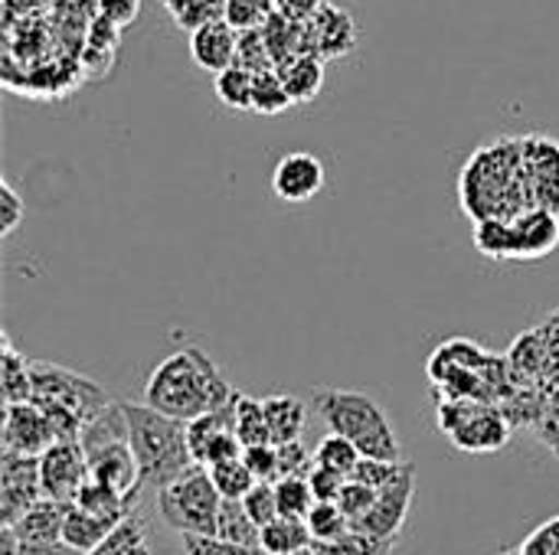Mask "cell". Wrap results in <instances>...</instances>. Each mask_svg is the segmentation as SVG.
<instances>
[{
	"label": "cell",
	"mask_w": 559,
	"mask_h": 555,
	"mask_svg": "<svg viewBox=\"0 0 559 555\" xmlns=\"http://www.w3.org/2000/svg\"><path fill=\"white\" fill-rule=\"evenodd\" d=\"M324 3H328V0H275V10L285 13V16L295 20V23H308V20L318 16V10H321Z\"/></svg>",
	"instance_id": "obj_50"
},
{
	"label": "cell",
	"mask_w": 559,
	"mask_h": 555,
	"mask_svg": "<svg viewBox=\"0 0 559 555\" xmlns=\"http://www.w3.org/2000/svg\"><path fill=\"white\" fill-rule=\"evenodd\" d=\"M242 461L249 464V471L255 474V481H278V448L269 442V445H252L242 451Z\"/></svg>",
	"instance_id": "obj_44"
},
{
	"label": "cell",
	"mask_w": 559,
	"mask_h": 555,
	"mask_svg": "<svg viewBox=\"0 0 559 555\" xmlns=\"http://www.w3.org/2000/svg\"><path fill=\"white\" fill-rule=\"evenodd\" d=\"M236 49H239V29H233L226 20H213L200 29L190 33V56L200 69L206 72H223L236 65Z\"/></svg>",
	"instance_id": "obj_16"
},
{
	"label": "cell",
	"mask_w": 559,
	"mask_h": 555,
	"mask_svg": "<svg viewBox=\"0 0 559 555\" xmlns=\"http://www.w3.org/2000/svg\"><path fill=\"white\" fill-rule=\"evenodd\" d=\"M357 46H360V33L354 16L331 0L318 10L314 20L301 23V52H311L324 62L347 59Z\"/></svg>",
	"instance_id": "obj_9"
},
{
	"label": "cell",
	"mask_w": 559,
	"mask_h": 555,
	"mask_svg": "<svg viewBox=\"0 0 559 555\" xmlns=\"http://www.w3.org/2000/svg\"><path fill=\"white\" fill-rule=\"evenodd\" d=\"M295 101L278 75V69H265V72H255V85H252V111L255 114H282L288 111Z\"/></svg>",
	"instance_id": "obj_31"
},
{
	"label": "cell",
	"mask_w": 559,
	"mask_h": 555,
	"mask_svg": "<svg viewBox=\"0 0 559 555\" xmlns=\"http://www.w3.org/2000/svg\"><path fill=\"white\" fill-rule=\"evenodd\" d=\"M236 65L249 69V72H265V69H275V62H272V52H269V43H265L262 29H246V33H239Z\"/></svg>",
	"instance_id": "obj_40"
},
{
	"label": "cell",
	"mask_w": 559,
	"mask_h": 555,
	"mask_svg": "<svg viewBox=\"0 0 559 555\" xmlns=\"http://www.w3.org/2000/svg\"><path fill=\"white\" fill-rule=\"evenodd\" d=\"M92 555H151L147 543H144V520L128 517Z\"/></svg>",
	"instance_id": "obj_36"
},
{
	"label": "cell",
	"mask_w": 559,
	"mask_h": 555,
	"mask_svg": "<svg viewBox=\"0 0 559 555\" xmlns=\"http://www.w3.org/2000/svg\"><path fill=\"white\" fill-rule=\"evenodd\" d=\"M262 406H265L272 445H285V442H295V438L305 435V429H308V406L298 396L275 393V396H265Z\"/></svg>",
	"instance_id": "obj_20"
},
{
	"label": "cell",
	"mask_w": 559,
	"mask_h": 555,
	"mask_svg": "<svg viewBox=\"0 0 559 555\" xmlns=\"http://www.w3.org/2000/svg\"><path fill=\"white\" fill-rule=\"evenodd\" d=\"M305 523H308L314 543H334V540H341L344 533L354 530L350 517L341 510L337 500H318V504L311 507V514H308Z\"/></svg>",
	"instance_id": "obj_30"
},
{
	"label": "cell",
	"mask_w": 559,
	"mask_h": 555,
	"mask_svg": "<svg viewBox=\"0 0 559 555\" xmlns=\"http://www.w3.org/2000/svg\"><path fill=\"white\" fill-rule=\"evenodd\" d=\"M314 540H311V530L305 520H295V517H275L272 523L262 527V553L269 555H292L308 550Z\"/></svg>",
	"instance_id": "obj_23"
},
{
	"label": "cell",
	"mask_w": 559,
	"mask_h": 555,
	"mask_svg": "<svg viewBox=\"0 0 559 555\" xmlns=\"http://www.w3.org/2000/svg\"><path fill=\"white\" fill-rule=\"evenodd\" d=\"M69 507H72V504L52 500V497H39V500L13 523V533L20 536V543L62 540V527H66Z\"/></svg>",
	"instance_id": "obj_18"
},
{
	"label": "cell",
	"mask_w": 559,
	"mask_h": 555,
	"mask_svg": "<svg viewBox=\"0 0 559 555\" xmlns=\"http://www.w3.org/2000/svg\"><path fill=\"white\" fill-rule=\"evenodd\" d=\"M475 249L495 262H514V236H511V219H478L475 229Z\"/></svg>",
	"instance_id": "obj_29"
},
{
	"label": "cell",
	"mask_w": 559,
	"mask_h": 555,
	"mask_svg": "<svg viewBox=\"0 0 559 555\" xmlns=\"http://www.w3.org/2000/svg\"><path fill=\"white\" fill-rule=\"evenodd\" d=\"M183 550H187V555H269L262 550L229 543L223 536H183Z\"/></svg>",
	"instance_id": "obj_45"
},
{
	"label": "cell",
	"mask_w": 559,
	"mask_h": 555,
	"mask_svg": "<svg viewBox=\"0 0 559 555\" xmlns=\"http://www.w3.org/2000/svg\"><path fill=\"white\" fill-rule=\"evenodd\" d=\"M275 497H278V517H295V520H308L311 507L318 504L308 478H278Z\"/></svg>",
	"instance_id": "obj_34"
},
{
	"label": "cell",
	"mask_w": 559,
	"mask_h": 555,
	"mask_svg": "<svg viewBox=\"0 0 559 555\" xmlns=\"http://www.w3.org/2000/svg\"><path fill=\"white\" fill-rule=\"evenodd\" d=\"M292 555H321L314 546H308V550H301V553H292Z\"/></svg>",
	"instance_id": "obj_53"
},
{
	"label": "cell",
	"mask_w": 559,
	"mask_h": 555,
	"mask_svg": "<svg viewBox=\"0 0 559 555\" xmlns=\"http://www.w3.org/2000/svg\"><path fill=\"white\" fill-rule=\"evenodd\" d=\"M75 507H82V510H88V514H95V517H105V520H115V523H124L134 510H131V500L121 494V491H115V487H108V484H98V481H92L88 478V484L79 491V497L72 500Z\"/></svg>",
	"instance_id": "obj_24"
},
{
	"label": "cell",
	"mask_w": 559,
	"mask_h": 555,
	"mask_svg": "<svg viewBox=\"0 0 559 555\" xmlns=\"http://www.w3.org/2000/svg\"><path fill=\"white\" fill-rule=\"evenodd\" d=\"M292 101L295 105H308L321 95L324 88V59L311 56V52H298L292 59H285L282 65H275Z\"/></svg>",
	"instance_id": "obj_19"
},
{
	"label": "cell",
	"mask_w": 559,
	"mask_h": 555,
	"mask_svg": "<svg viewBox=\"0 0 559 555\" xmlns=\"http://www.w3.org/2000/svg\"><path fill=\"white\" fill-rule=\"evenodd\" d=\"M26 219V203L20 200V193L3 180L0 183V236L7 239V236H13L16 232V226Z\"/></svg>",
	"instance_id": "obj_46"
},
{
	"label": "cell",
	"mask_w": 559,
	"mask_h": 555,
	"mask_svg": "<svg viewBox=\"0 0 559 555\" xmlns=\"http://www.w3.org/2000/svg\"><path fill=\"white\" fill-rule=\"evenodd\" d=\"M360 448L350 442V438H344V435H337V432H328L321 442H318V448H314V464H324V468H334V471H341V474H354V468L360 464Z\"/></svg>",
	"instance_id": "obj_32"
},
{
	"label": "cell",
	"mask_w": 559,
	"mask_h": 555,
	"mask_svg": "<svg viewBox=\"0 0 559 555\" xmlns=\"http://www.w3.org/2000/svg\"><path fill=\"white\" fill-rule=\"evenodd\" d=\"M409 471V461H386V458H360V464L354 468V481L373 487V491H383L390 487L393 481H400L403 474Z\"/></svg>",
	"instance_id": "obj_38"
},
{
	"label": "cell",
	"mask_w": 559,
	"mask_h": 555,
	"mask_svg": "<svg viewBox=\"0 0 559 555\" xmlns=\"http://www.w3.org/2000/svg\"><path fill=\"white\" fill-rule=\"evenodd\" d=\"M246 510L252 514V520L259 527L272 523L278 517V497H275V484L272 481H255V487L242 497Z\"/></svg>",
	"instance_id": "obj_42"
},
{
	"label": "cell",
	"mask_w": 559,
	"mask_h": 555,
	"mask_svg": "<svg viewBox=\"0 0 559 555\" xmlns=\"http://www.w3.org/2000/svg\"><path fill=\"white\" fill-rule=\"evenodd\" d=\"M314 409L328 432H337L350 438L364 458H386V461H406L400 435L383 412V406L354 389H318L314 393Z\"/></svg>",
	"instance_id": "obj_3"
},
{
	"label": "cell",
	"mask_w": 559,
	"mask_h": 555,
	"mask_svg": "<svg viewBox=\"0 0 559 555\" xmlns=\"http://www.w3.org/2000/svg\"><path fill=\"white\" fill-rule=\"evenodd\" d=\"M160 3H164V10H167V13H174L183 0H160Z\"/></svg>",
	"instance_id": "obj_52"
},
{
	"label": "cell",
	"mask_w": 559,
	"mask_h": 555,
	"mask_svg": "<svg viewBox=\"0 0 559 555\" xmlns=\"http://www.w3.org/2000/svg\"><path fill=\"white\" fill-rule=\"evenodd\" d=\"M311 546L321 555H390L400 543H390V540H380V536L350 530V533H344L334 543H311Z\"/></svg>",
	"instance_id": "obj_35"
},
{
	"label": "cell",
	"mask_w": 559,
	"mask_h": 555,
	"mask_svg": "<svg viewBox=\"0 0 559 555\" xmlns=\"http://www.w3.org/2000/svg\"><path fill=\"white\" fill-rule=\"evenodd\" d=\"M219 497L223 500H242L252 487H255V474L249 471V464L242 458H233V461H223V464H213L206 468Z\"/></svg>",
	"instance_id": "obj_33"
},
{
	"label": "cell",
	"mask_w": 559,
	"mask_h": 555,
	"mask_svg": "<svg viewBox=\"0 0 559 555\" xmlns=\"http://www.w3.org/2000/svg\"><path fill=\"white\" fill-rule=\"evenodd\" d=\"M324 164L318 154L311 150H292L285 154L275 170H272V193L282 200V203H308L314 200L321 190H324Z\"/></svg>",
	"instance_id": "obj_13"
},
{
	"label": "cell",
	"mask_w": 559,
	"mask_h": 555,
	"mask_svg": "<svg viewBox=\"0 0 559 555\" xmlns=\"http://www.w3.org/2000/svg\"><path fill=\"white\" fill-rule=\"evenodd\" d=\"M56 429L49 415L29 399V402H13L3 409V451H20V455H43L49 445H56Z\"/></svg>",
	"instance_id": "obj_14"
},
{
	"label": "cell",
	"mask_w": 559,
	"mask_h": 555,
	"mask_svg": "<svg viewBox=\"0 0 559 555\" xmlns=\"http://www.w3.org/2000/svg\"><path fill=\"white\" fill-rule=\"evenodd\" d=\"M16 555H82L66 540H39V543H20Z\"/></svg>",
	"instance_id": "obj_51"
},
{
	"label": "cell",
	"mask_w": 559,
	"mask_h": 555,
	"mask_svg": "<svg viewBox=\"0 0 559 555\" xmlns=\"http://www.w3.org/2000/svg\"><path fill=\"white\" fill-rule=\"evenodd\" d=\"M413 497H416V468L409 464V471L400 481H393L390 487H383L377 494V504L370 507V514L364 520L354 523V530L390 540V543H400L406 517L413 510Z\"/></svg>",
	"instance_id": "obj_12"
},
{
	"label": "cell",
	"mask_w": 559,
	"mask_h": 555,
	"mask_svg": "<svg viewBox=\"0 0 559 555\" xmlns=\"http://www.w3.org/2000/svg\"><path fill=\"white\" fill-rule=\"evenodd\" d=\"M128 432H131V448L141 468V484L144 487H167L174 478H180L187 468H193V455L187 445V422L164 415L160 409L147 402H121Z\"/></svg>",
	"instance_id": "obj_2"
},
{
	"label": "cell",
	"mask_w": 559,
	"mask_h": 555,
	"mask_svg": "<svg viewBox=\"0 0 559 555\" xmlns=\"http://www.w3.org/2000/svg\"><path fill=\"white\" fill-rule=\"evenodd\" d=\"M121 523L115 520H105V517H95L82 507H69V517H66V527H62V540L69 546H75L82 555H92Z\"/></svg>",
	"instance_id": "obj_21"
},
{
	"label": "cell",
	"mask_w": 559,
	"mask_h": 555,
	"mask_svg": "<svg viewBox=\"0 0 559 555\" xmlns=\"http://www.w3.org/2000/svg\"><path fill=\"white\" fill-rule=\"evenodd\" d=\"M223 497L203 464L187 468L167 487L157 491L160 520L180 536H216Z\"/></svg>",
	"instance_id": "obj_5"
},
{
	"label": "cell",
	"mask_w": 559,
	"mask_h": 555,
	"mask_svg": "<svg viewBox=\"0 0 559 555\" xmlns=\"http://www.w3.org/2000/svg\"><path fill=\"white\" fill-rule=\"evenodd\" d=\"M262 36L269 43V52H272V62L282 65L285 59L298 56L301 52V23L288 20L285 13H272L262 26Z\"/></svg>",
	"instance_id": "obj_28"
},
{
	"label": "cell",
	"mask_w": 559,
	"mask_h": 555,
	"mask_svg": "<svg viewBox=\"0 0 559 555\" xmlns=\"http://www.w3.org/2000/svg\"><path fill=\"white\" fill-rule=\"evenodd\" d=\"M187 445H190L193 461L203 464V468H213V464L242 458L246 448H242V442L236 435L233 402H226V406H219L213 412H203V415L190 419L187 422Z\"/></svg>",
	"instance_id": "obj_8"
},
{
	"label": "cell",
	"mask_w": 559,
	"mask_h": 555,
	"mask_svg": "<svg viewBox=\"0 0 559 555\" xmlns=\"http://www.w3.org/2000/svg\"><path fill=\"white\" fill-rule=\"evenodd\" d=\"M88 461L82 451V442H56L39 455V484H43V497L72 504L79 497V491L88 484Z\"/></svg>",
	"instance_id": "obj_10"
},
{
	"label": "cell",
	"mask_w": 559,
	"mask_h": 555,
	"mask_svg": "<svg viewBox=\"0 0 559 555\" xmlns=\"http://www.w3.org/2000/svg\"><path fill=\"white\" fill-rule=\"evenodd\" d=\"M33 402L46 409L69 412L82 422H92L102 409L111 406V396L88 376L59 366V363H33Z\"/></svg>",
	"instance_id": "obj_7"
},
{
	"label": "cell",
	"mask_w": 559,
	"mask_h": 555,
	"mask_svg": "<svg viewBox=\"0 0 559 555\" xmlns=\"http://www.w3.org/2000/svg\"><path fill=\"white\" fill-rule=\"evenodd\" d=\"M272 13H275V0H226L223 20L233 29L246 33V29H262Z\"/></svg>",
	"instance_id": "obj_37"
},
{
	"label": "cell",
	"mask_w": 559,
	"mask_h": 555,
	"mask_svg": "<svg viewBox=\"0 0 559 555\" xmlns=\"http://www.w3.org/2000/svg\"><path fill=\"white\" fill-rule=\"evenodd\" d=\"M0 386H3V402H29L33 399V363L3 337V357H0Z\"/></svg>",
	"instance_id": "obj_22"
},
{
	"label": "cell",
	"mask_w": 559,
	"mask_h": 555,
	"mask_svg": "<svg viewBox=\"0 0 559 555\" xmlns=\"http://www.w3.org/2000/svg\"><path fill=\"white\" fill-rule=\"evenodd\" d=\"M439 429L452 438L459 451L491 455L511 442V425L504 412H498L488 399L449 396L439 406Z\"/></svg>",
	"instance_id": "obj_6"
},
{
	"label": "cell",
	"mask_w": 559,
	"mask_h": 555,
	"mask_svg": "<svg viewBox=\"0 0 559 555\" xmlns=\"http://www.w3.org/2000/svg\"><path fill=\"white\" fill-rule=\"evenodd\" d=\"M233 419H236V435H239L242 448L269 445V442H272V432H269V419H265L262 399H252V396H246V393H236V399H233Z\"/></svg>",
	"instance_id": "obj_25"
},
{
	"label": "cell",
	"mask_w": 559,
	"mask_h": 555,
	"mask_svg": "<svg viewBox=\"0 0 559 555\" xmlns=\"http://www.w3.org/2000/svg\"><path fill=\"white\" fill-rule=\"evenodd\" d=\"M223 13H226V0H183L170 16L180 29L193 33L213 20H223Z\"/></svg>",
	"instance_id": "obj_39"
},
{
	"label": "cell",
	"mask_w": 559,
	"mask_h": 555,
	"mask_svg": "<svg viewBox=\"0 0 559 555\" xmlns=\"http://www.w3.org/2000/svg\"><path fill=\"white\" fill-rule=\"evenodd\" d=\"M79 442H82L92 481L121 491L134 504L141 494L138 491L141 468H138V458L131 448V432H128V419H124L121 402H111L92 422H85Z\"/></svg>",
	"instance_id": "obj_4"
},
{
	"label": "cell",
	"mask_w": 559,
	"mask_h": 555,
	"mask_svg": "<svg viewBox=\"0 0 559 555\" xmlns=\"http://www.w3.org/2000/svg\"><path fill=\"white\" fill-rule=\"evenodd\" d=\"M347 481H350L347 474H341L334 468H324V464H314L308 471V484H311V491H314L318 500H337Z\"/></svg>",
	"instance_id": "obj_47"
},
{
	"label": "cell",
	"mask_w": 559,
	"mask_h": 555,
	"mask_svg": "<svg viewBox=\"0 0 559 555\" xmlns=\"http://www.w3.org/2000/svg\"><path fill=\"white\" fill-rule=\"evenodd\" d=\"M252 85H255V72H249L242 65H229V69L216 72V79H213L216 98L233 111H252Z\"/></svg>",
	"instance_id": "obj_27"
},
{
	"label": "cell",
	"mask_w": 559,
	"mask_h": 555,
	"mask_svg": "<svg viewBox=\"0 0 559 555\" xmlns=\"http://www.w3.org/2000/svg\"><path fill=\"white\" fill-rule=\"evenodd\" d=\"M534 200L559 213V144L550 137H524Z\"/></svg>",
	"instance_id": "obj_17"
},
{
	"label": "cell",
	"mask_w": 559,
	"mask_h": 555,
	"mask_svg": "<svg viewBox=\"0 0 559 555\" xmlns=\"http://www.w3.org/2000/svg\"><path fill=\"white\" fill-rule=\"evenodd\" d=\"M377 494H380V491H373V487H367V484H360V481L350 478V481L344 484L337 504H341V510L350 517V523H357V520H364V517L370 514V507L377 504Z\"/></svg>",
	"instance_id": "obj_43"
},
{
	"label": "cell",
	"mask_w": 559,
	"mask_h": 555,
	"mask_svg": "<svg viewBox=\"0 0 559 555\" xmlns=\"http://www.w3.org/2000/svg\"><path fill=\"white\" fill-rule=\"evenodd\" d=\"M275 448H278V474L282 478H308V471L314 468V451L301 438L275 445Z\"/></svg>",
	"instance_id": "obj_41"
},
{
	"label": "cell",
	"mask_w": 559,
	"mask_h": 555,
	"mask_svg": "<svg viewBox=\"0 0 559 555\" xmlns=\"http://www.w3.org/2000/svg\"><path fill=\"white\" fill-rule=\"evenodd\" d=\"M518 555H559V517L554 523L540 527L521 550Z\"/></svg>",
	"instance_id": "obj_48"
},
{
	"label": "cell",
	"mask_w": 559,
	"mask_h": 555,
	"mask_svg": "<svg viewBox=\"0 0 559 555\" xmlns=\"http://www.w3.org/2000/svg\"><path fill=\"white\" fill-rule=\"evenodd\" d=\"M233 396L236 389L226 383L219 366L193 343L167 353L144 383V402L180 422L213 412L233 402Z\"/></svg>",
	"instance_id": "obj_1"
},
{
	"label": "cell",
	"mask_w": 559,
	"mask_h": 555,
	"mask_svg": "<svg viewBox=\"0 0 559 555\" xmlns=\"http://www.w3.org/2000/svg\"><path fill=\"white\" fill-rule=\"evenodd\" d=\"M216 536L239 543V546H249V550H262V527L252 520V514L246 510L242 500H223Z\"/></svg>",
	"instance_id": "obj_26"
},
{
	"label": "cell",
	"mask_w": 559,
	"mask_h": 555,
	"mask_svg": "<svg viewBox=\"0 0 559 555\" xmlns=\"http://www.w3.org/2000/svg\"><path fill=\"white\" fill-rule=\"evenodd\" d=\"M39 497H43L39 455L3 451V458H0V523L13 527Z\"/></svg>",
	"instance_id": "obj_11"
},
{
	"label": "cell",
	"mask_w": 559,
	"mask_h": 555,
	"mask_svg": "<svg viewBox=\"0 0 559 555\" xmlns=\"http://www.w3.org/2000/svg\"><path fill=\"white\" fill-rule=\"evenodd\" d=\"M98 16L118 26H131L141 16V0H98Z\"/></svg>",
	"instance_id": "obj_49"
},
{
	"label": "cell",
	"mask_w": 559,
	"mask_h": 555,
	"mask_svg": "<svg viewBox=\"0 0 559 555\" xmlns=\"http://www.w3.org/2000/svg\"><path fill=\"white\" fill-rule=\"evenodd\" d=\"M514 236V262H537L559 245V213L547 206L524 209L511 219Z\"/></svg>",
	"instance_id": "obj_15"
}]
</instances>
